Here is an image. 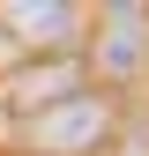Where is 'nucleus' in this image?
Listing matches in <instances>:
<instances>
[{"instance_id": "2", "label": "nucleus", "mask_w": 149, "mask_h": 156, "mask_svg": "<svg viewBox=\"0 0 149 156\" xmlns=\"http://www.w3.org/2000/svg\"><path fill=\"white\" fill-rule=\"evenodd\" d=\"M142 60H149V8H134V0L104 8V15H97V45H89V74L134 82Z\"/></svg>"}, {"instance_id": "3", "label": "nucleus", "mask_w": 149, "mask_h": 156, "mask_svg": "<svg viewBox=\"0 0 149 156\" xmlns=\"http://www.w3.org/2000/svg\"><path fill=\"white\" fill-rule=\"evenodd\" d=\"M0 30L15 37V45H67L74 30H82V8L74 0H8L0 8Z\"/></svg>"}, {"instance_id": "4", "label": "nucleus", "mask_w": 149, "mask_h": 156, "mask_svg": "<svg viewBox=\"0 0 149 156\" xmlns=\"http://www.w3.org/2000/svg\"><path fill=\"white\" fill-rule=\"evenodd\" d=\"M67 89H82V82H74V67H67V60H45V67H23V82L8 89V104L30 119L37 104H52V97H67Z\"/></svg>"}, {"instance_id": "1", "label": "nucleus", "mask_w": 149, "mask_h": 156, "mask_svg": "<svg viewBox=\"0 0 149 156\" xmlns=\"http://www.w3.org/2000/svg\"><path fill=\"white\" fill-rule=\"evenodd\" d=\"M112 97L104 89H67V97H52V104H37L30 119H23V141L37 156H89V149H104L112 141Z\"/></svg>"}]
</instances>
